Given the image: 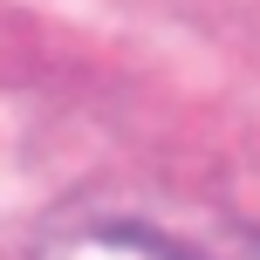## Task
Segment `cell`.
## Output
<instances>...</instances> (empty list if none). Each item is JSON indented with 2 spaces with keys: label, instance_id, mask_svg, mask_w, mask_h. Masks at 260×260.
Wrapping results in <instances>:
<instances>
[{
  "label": "cell",
  "instance_id": "cell-1",
  "mask_svg": "<svg viewBox=\"0 0 260 260\" xmlns=\"http://www.w3.org/2000/svg\"><path fill=\"white\" fill-rule=\"evenodd\" d=\"M35 260H260V226L171 185H103L41 226Z\"/></svg>",
  "mask_w": 260,
  "mask_h": 260
}]
</instances>
